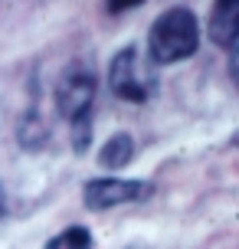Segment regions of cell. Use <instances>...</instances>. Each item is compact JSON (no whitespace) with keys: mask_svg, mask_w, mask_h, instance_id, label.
<instances>
[{"mask_svg":"<svg viewBox=\"0 0 239 249\" xmlns=\"http://www.w3.org/2000/svg\"><path fill=\"white\" fill-rule=\"evenodd\" d=\"M95 69L92 62L76 59L72 66H66L63 75L56 79V108L66 122H76V118H85L88 108H92V99H95Z\"/></svg>","mask_w":239,"mask_h":249,"instance_id":"cell-3","label":"cell"},{"mask_svg":"<svg viewBox=\"0 0 239 249\" xmlns=\"http://www.w3.org/2000/svg\"><path fill=\"white\" fill-rule=\"evenodd\" d=\"M131 154H135V141H131V135L118 131V135H112L105 144H102L99 164L105 167V171H118V167H125V164L131 161Z\"/></svg>","mask_w":239,"mask_h":249,"instance_id":"cell-6","label":"cell"},{"mask_svg":"<svg viewBox=\"0 0 239 249\" xmlns=\"http://www.w3.org/2000/svg\"><path fill=\"white\" fill-rule=\"evenodd\" d=\"M210 39L223 50H236L239 39V0H216L210 13Z\"/></svg>","mask_w":239,"mask_h":249,"instance_id":"cell-5","label":"cell"},{"mask_svg":"<svg viewBox=\"0 0 239 249\" xmlns=\"http://www.w3.org/2000/svg\"><path fill=\"white\" fill-rule=\"evenodd\" d=\"M69 124H72V151H76V154H82V151L88 148L92 122H88V115H85V118H76V122H69Z\"/></svg>","mask_w":239,"mask_h":249,"instance_id":"cell-8","label":"cell"},{"mask_svg":"<svg viewBox=\"0 0 239 249\" xmlns=\"http://www.w3.org/2000/svg\"><path fill=\"white\" fill-rule=\"evenodd\" d=\"M50 249H92V233L85 226H69L63 236H56Z\"/></svg>","mask_w":239,"mask_h":249,"instance_id":"cell-7","label":"cell"},{"mask_svg":"<svg viewBox=\"0 0 239 249\" xmlns=\"http://www.w3.org/2000/svg\"><path fill=\"white\" fill-rule=\"evenodd\" d=\"M108 86L125 102H148L157 92V72L154 62L141 56L138 46H125L108 66Z\"/></svg>","mask_w":239,"mask_h":249,"instance_id":"cell-2","label":"cell"},{"mask_svg":"<svg viewBox=\"0 0 239 249\" xmlns=\"http://www.w3.org/2000/svg\"><path fill=\"white\" fill-rule=\"evenodd\" d=\"M151 194V184L144 180H121V177H99L85 184V207L88 210H108L118 203L144 200Z\"/></svg>","mask_w":239,"mask_h":249,"instance_id":"cell-4","label":"cell"},{"mask_svg":"<svg viewBox=\"0 0 239 249\" xmlns=\"http://www.w3.org/2000/svg\"><path fill=\"white\" fill-rule=\"evenodd\" d=\"M144 0H108V10L112 13H125V10H135V7H141Z\"/></svg>","mask_w":239,"mask_h":249,"instance_id":"cell-9","label":"cell"},{"mask_svg":"<svg viewBox=\"0 0 239 249\" xmlns=\"http://www.w3.org/2000/svg\"><path fill=\"white\" fill-rule=\"evenodd\" d=\"M200 46V26L197 17L187 7H171L154 20L151 33H148V50H151L154 66H171L193 56Z\"/></svg>","mask_w":239,"mask_h":249,"instance_id":"cell-1","label":"cell"}]
</instances>
